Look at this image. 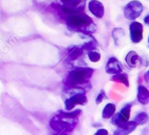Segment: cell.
Segmentation results:
<instances>
[{
	"instance_id": "1",
	"label": "cell",
	"mask_w": 149,
	"mask_h": 135,
	"mask_svg": "<svg viewBox=\"0 0 149 135\" xmlns=\"http://www.w3.org/2000/svg\"><path fill=\"white\" fill-rule=\"evenodd\" d=\"M93 72V70L88 68H80L74 70L70 73L67 79L68 85L75 86L85 83L86 80L92 76Z\"/></svg>"
},
{
	"instance_id": "2",
	"label": "cell",
	"mask_w": 149,
	"mask_h": 135,
	"mask_svg": "<svg viewBox=\"0 0 149 135\" xmlns=\"http://www.w3.org/2000/svg\"><path fill=\"white\" fill-rule=\"evenodd\" d=\"M68 23L69 26L74 28H79L84 26H88L92 23V19L88 15L84 14L73 15L68 18Z\"/></svg>"
},
{
	"instance_id": "3",
	"label": "cell",
	"mask_w": 149,
	"mask_h": 135,
	"mask_svg": "<svg viewBox=\"0 0 149 135\" xmlns=\"http://www.w3.org/2000/svg\"><path fill=\"white\" fill-rule=\"evenodd\" d=\"M86 102H87V98L84 94H77L72 96L65 102V107L67 109L70 110L74 108L76 105L84 103Z\"/></svg>"
},
{
	"instance_id": "4",
	"label": "cell",
	"mask_w": 149,
	"mask_h": 135,
	"mask_svg": "<svg viewBox=\"0 0 149 135\" xmlns=\"http://www.w3.org/2000/svg\"><path fill=\"white\" fill-rule=\"evenodd\" d=\"M89 8L90 11L96 16V17L101 18L104 14L103 6L100 2L97 1H91L89 4Z\"/></svg>"
},
{
	"instance_id": "5",
	"label": "cell",
	"mask_w": 149,
	"mask_h": 135,
	"mask_svg": "<svg viewBox=\"0 0 149 135\" xmlns=\"http://www.w3.org/2000/svg\"><path fill=\"white\" fill-rule=\"evenodd\" d=\"M106 72L111 74H118L121 72L119 61L115 58H111L106 65Z\"/></svg>"
},
{
	"instance_id": "6",
	"label": "cell",
	"mask_w": 149,
	"mask_h": 135,
	"mask_svg": "<svg viewBox=\"0 0 149 135\" xmlns=\"http://www.w3.org/2000/svg\"><path fill=\"white\" fill-rule=\"evenodd\" d=\"M115 110H116V107L113 104H108L103 112V116L106 118H110L113 114Z\"/></svg>"
},
{
	"instance_id": "7",
	"label": "cell",
	"mask_w": 149,
	"mask_h": 135,
	"mask_svg": "<svg viewBox=\"0 0 149 135\" xmlns=\"http://www.w3.org/2000/svg\"><path fill=\"white\" fill-rule=\"evenodd\" d=\"M89 58H90V61H93V62H97V61L100 60V55L99 53L93 51V52H91L89 54Z\"/></svg>"
},
{
	"instance_id": "8",
	"label": "cell",
	"mask_w": 149,
	"mask_h": 135,
	"mask_svg": "<svg viewBox=\"0 0 149 135\" xmlns=\"http://www.w3.org/2000/svg\"><path fill=\"white\" fill-rule=\"evenodd\" d=\"M82 53V51L80 49H75L72 53H71V58H72L73 59H76L77 58H78L79 56L81 55Z\"/></svg>"
},
{
	"instance_id": "9",
	"label": "cell",
	"mask_w": 149,
	"mask_h": 135,
	"mask_svg": "<svg viewBox=\"0 0 149 135\" xmlns=\"http://www.w3.org/2000/svg\"><path fill=\"white\" fill-rule=\"evenodd\" d=\"M104 92H101V93L100 94H99V96H98V97L97 98V103H100V102H102V100H103V95H104Z\"/></svg>"
},
{
	"instance_id": "10",
	"label": "cell",
	"mask_w": 149,
	"mask_h": 135,
	"mask_svg": "<svg viewBox=\"0 0 149 135\" xmlns=\"http://www.w3.org/2000/svg\"><path fill=\"white\" fill-rule=\"evenodd\" d=\"M107 131L104 129H101V130H99L97 133H96L95 135H107Z\"/></svg>"
}]
</instances>
